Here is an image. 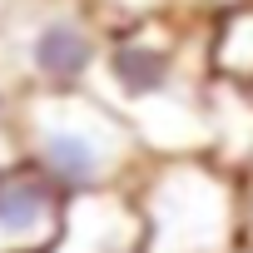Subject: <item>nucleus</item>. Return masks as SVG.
I'll return each instance as SVG.
<instances>
[{
	"label": "nucleus",
	"instance_id": "10",
	"mask_svg": "<svg viewBox=\"0 0 253 253\" xmlns=\"http://www.w3.org/2000/svg\"><path fill=\"white\" fill-rule=\"evenodd\" d=\"M233 5H248V0H184V10H199V15H218V10H233Z\"/></svg>",
	"mask_w": 253,
	"mask_h": 253
},
{
	"label": "nucleus",
	"instance_id": "8",
	"mask_svg": "<svg viewBox=\"0 0 253 253\" xmlns=\"http://www.w3.org/2000/svg\"><path fill=\"white\" fill-rule=\"evenodd\" d=\"M89 15L104 25V30H119V25H139L149 15H164V10H179V0H84Z\"/></svg>",
	"mask_w": 253,
	"mask_h": 253
},
{
	"label": "nucleus",
	"instance_id": "13",
	"mask_svg": "<svg viewBox=\"0 0 253 253\" xmlns=\"http://www.w3.org/2000/svg\"><path fill=\"white\" fill-rule=\"evenodd\" d=\"M20 154H15V139H0V169H10Z\"/></svg>",
	"mask_w": 253,
	"mask_h": 253
},
{
	"label": "nucleus",
	"instance_id": "9",
	"mask_svg": "<svg viewBox=\"0 0 253 253\" xmlns=\"http://www.w3.org/2000/svg\"><path fill=\"white\" fill-rule=\"evenodd\" d=\"M15 109H20V84L0 70V139H15Z\"/></svg>",
	"mask_w": 253,
	"mask_h": 253
},
{
	"label": "nucleus",
	"instance_id": "7",
	"mask_svg": "<svg viewBox=\"0 0 253 253\" xmlns=\"http://www.w3.org/2000/svg\"><path fill=\"white\" fill-rule=\"evenodd\" d=\"M209 75L253 89V0L209 15Z\"/></svg>",
	"mask_w": 253,
	"mask_h": 253
},
{
	"label": "nucleus",
	"instance_id": "12",
	"mask_svg": "<svg viewBox=\"0 0 253 253\" xmlns=\"http://www.w3.org/2000/svg\"><path fill=\"white\" fill-rule=\"evenodd\" d=\"M20 5H25V0H0V30L15 20V10H20Z\"/></svg>",
	"mask_w": 253,
	"mask_h": 253
},
{
	"label": "nucleus",
	"instance_id": "5",
	"mask_svg": "<svg viewBox=\"0 0 253 253\" xmlns=\"http://www.w3.org/2000/svg\"><path fill=\"white\" fill-rule=\"evenodd\" d=\"M50 253H139L134 189L65 199V223Z\"/></svg>",
	"mask_w": 253,
	"mask_h": 253
},
{
	"label": "nucleus",
	"instance_id": "1",
	"mask_svg": "<svg viewBox=\"0 0 253 253\" xmlns=\"http://www.w3.org/2000/svg\"><path fill=\"white\" fill-rule=\"evenodd\" d=\"M15 154L50 179L65 199L134 189L149 154L129 119L109 109L94 89L75 94H20L15 109Z\"/></svg>",
	"mask_w": 253,
	"mask_h": 253
},
{
	"label": "nucleus",
	"instance_id": "3",
	"mask_svg": "<svg viewBox=\"0 0 253 253\" xmlns=\"http://www.w3.org/2000/svg\"><path fill=\"white\" fill-rule=\"evenodd\" d=\"M0 35L20 94H75L94 84L109 30L84 0H25Z\"/></svg>",
	"mask_w": 253,
	"mask_h": 253
},
{
	"label": "nucleus",
	"instance_id": "14",
	"mask_svg": "<svg viewBox=\"0 0 253 253\" xmlns=\"http://www.w3.org/2000/svg\"><path fill=\"white\" fill-rule=\"evenodd\" d=\"M243 184H253V169H248V179H243Z\"/></svg>",
	"mask_w": 253,
	"mask_h": 253
},
{
	"label": "nucleus",
	"instance_id": "6",
	"mask_svg": "<svg viewBox=\"0 0 253 253\" xmlns=\"http://www.w3.org/2000/svg\"><path fill=\"white\" fill-rule=\"evenodd\" d=\"M204 159L248 179L253 169V89L209 80L204 89Z\"/></svg>",
	"mask_w": 253,
	"mask_h": 253
},
{
	"label": "nucleus",
	"instance_id": "15",
	"mask_svg": "<svg viewBox=\"0 0 253 253\" xmlns=\"http://www.w3.org/2000/svg\"><path fill=\"white\" fill-rule=\"evenodd\" d=\"M243 253H253V248H243Z\"/></svg>",
	"mask_w": 253,
	"mask_h": 253
},
{
	"label": "nucleus",
	"instance_id": "11",
	"mask_svg": "<svg viewBox=\"0 0 253 253\" xmlns=\"http://www.w3.org/2000/svg\"><path fill=\"white\" fill-rule=\"evenodd\" d=\"M243 194H248L243 199V243L253 248V184H243Z\"/></svg>",
	"mask_w": 253,
	"mask_h": 253
},
{
	"label": "nucleus",
	"instance_id": "4",
	"mask_svg": "<svg viewBox=\"0 0 253 253\" xmlns=\"http://www.w3.org/2000/svg\"><path fill=\"white\" fill-rule=\"evenodd\" d=\"M65 223V194L25 159L0 169V253H50Z\"/></svg>",
	"mask_w": 253,
	"mask_h": 253
},
{
	"label": "nucleus",
	"instance_id": "2",
	"mask_svg": "<svg viewBox=\"0 0 253 253\" xmlns=\"http://www.w3.org/2000/svg\"><path fill=\"white\" fill-rule=\"evenodd\" d=\"M243 179L204 154L149 159L134 184L139 253H243Z\"/></svg>",
	"mask_w": 253,
	"mask_h": 253
}]
</instances>
